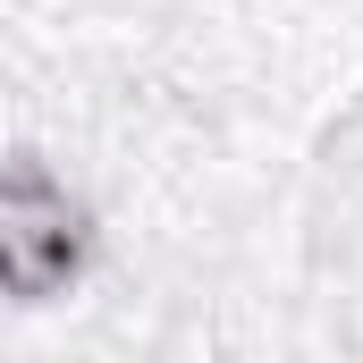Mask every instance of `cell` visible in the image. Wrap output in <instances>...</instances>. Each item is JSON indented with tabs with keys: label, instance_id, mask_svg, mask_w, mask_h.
I'll return each mask as SVG.
<instances>
[{
	"label": "cell",
	"instance_id": "1",
	"mask_svg": "<svg viewBox=\"0 0 363 363\" xmlns=\"http://www.w3.org/2000/svg\"><path fill=\"white\" fill-rule=\"evenodd\" d=\"M93 245H101V228H93L85 194L51 161L17 152L0 169V287L17 304H60V296L85 287Z\"/></svg>",
	"mask_w": 363,
	"mask_h": 363
}]
</instances>
